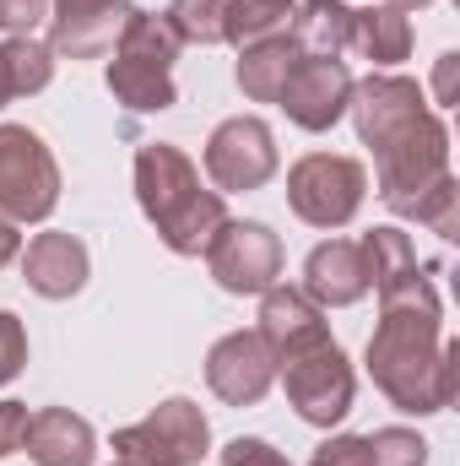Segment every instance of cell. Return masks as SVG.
Listing matches in <instances>:
<instances>
[{"label": "cell", "instance_id": "obj_34", "mask_svg": "<svg viewBox=\"0 0 460 466\" xmlns=\"http://www.w3.org/2000/svg\"><path fill=\"white\" fill-rule=\"evenodd\" d=\"M5 104H11V93H5V82H0V109H5Z\"/></svg>", "mask_w": 460, "mask_h": 466}, {"label": "cell", "instance_id": "obj_12", "mask_svg": "<svg viewBox=\"0 0 460 466\" xmlns=\"http://www.w3.org/2000/svg\"><path fill=\"white\" fill-rule=\"evenodd\" d=\"M271 380H276V358H271L260 331H233L206 358V385L228 407H255L271 390Z\"/></svg>", "mask_w": 460, "mask_h": 466}, {"label": "cell", "instance_id": "obj_31", "mask_svg": "<svg viewBox=\"0 0 460 466\" xmlns=\"http://www.w3.org/2000/svg\"><path fill=\"white\" fill-rule=\"evenodd\" d=\"M455 71H460V55H445V60H439V76H434L439 104H455Z\"/></svg>", "mask_w": 460, "mask_h": 466}, {"label": "cell", "instance_id": "obj_24", "mask_svg": "<svg viewBox=\"0 0 460 466\" xmlns=\"http://www.w3.org/2000/svg\"><path fill=\"white\" fill-rule=\"evenodd\" d=\"M228 11L233 0H174L168 22L179 44H228Z\"/></svg>", "mask_w": 460, "mask_h": 466}, {"label": "cell", "instance_id": "obj_18", "mask_svg": "<svg viewBox=\"0 0 460 466\" xmlns=\"http://www.w3.org/2000/svg\"><path fill=\"white\" fill-rule=\"evenodd\" d=\"M363 266H368V288L379 293V304L401 299V293H417L428 277H417V249L401 228H374L363 244Z\"/></svg>", "mask_w": 460, "mask_h": 466}, {"label": "cell", "instance_id": "obj_4", "mask_svg": "<svg viewBox=\"0 0 460 466\" xmlns=\"http://www.w3.org/2000/svg\"><path fill=\"white\" fill-rule=\"evenodd\" d=\"M179 33L168 16H152V11H135L125 22L115 44V66H109V93L130 115H163L174 109V60H179Z\"/></svg>", "mask_w": 460, "mask_h": 466}, {"label": "cell", "instance_id": "obj_11", "mask_svg": "<svg viewBox=\"0 0 460 466\" xmlns=\"http://www.w3.org/2000/svg\"><path fill=\"white\" fill-rule=\"evenodd\" d=\"M276 104L304 130H331L352 104V71L331 55H298V66L287 71Z\"/></svg>", "mask_w": 460, "mask_h": 466}, {"label": "cell", "instance_id": "obj_16", "mask_svg": "<svg viewBox=\"0 0 460 466\" xmlns=\"http://www.w3.org/2000/svg\"><path fill=\"white\" fill-rule=\"evenodd\" d=\"M22 451L38 466H93L98 456V440H93V423L65 412V407H44L27 418V434H22Z\"/></svg>", "mask_w": 460, "mask_h": 466}, {"label": "cell", "instance_id": "obj_35", "mask_svg": "<svg viewBox=\"0 0 460 466\" xmlns=\"http://www.w3.org/2000/svg\"><path fill=\"white\" fill-rule=\"evenodd\" d=\"M119 466H125V461H119Z\"/></svg>", "mask_w": 460, "mask_h": 466}, {"label": "cell", "instance_id": "obj_3", "mask_svg": "<svg viewBox=\"0 0 460 466\" xmlns=\"http://www.w3.org/2000/svg\"><path fill=\"white\" fill-rule=\"evenodd\" d=\"M135 201L174 255H206V244L228 223L223 196L206 190L195 163L168 141H152L135 152Z\"/></svg>", "mask_w": 460, "mask_h": 466}, {"label": "cell", "instance_id": "obj_33", "mask_svg": "<svg viewBox=\"0 0 460 466\" xmlns=\"http://www.w3.org/2000/svg\"><path fill=\"white\" fill-rule=\"evenodd\" d=\"M390 5H401V11H423L428 0H390Z\"/></svg>", "mask_w": 460, "mask_h": 466}, {"label": "cell", "instance_id": "obj_19", "mask_svg": "<svg viewBox=\"0 0 460 466\" xmlns=\"http://www.w3.org/2000/svg\"><path fill=\"white\" fill-rule=\"evenodd\" d=\"M346 49H357V55L374 60V66H395V60H406V55H412V22H406V11L390 5V0L352 11Z\"/></svg>", "mask_w": 460, "mask_h": 466}, {"label": "cell", "instance_id": "obj_14", "mask_svg": "<svg viewBox=\"0 0 460 466\" xmlns=\"http://www.w3.org/2000/svg\"><path fill=\"white\" fill-rule=\"evenodd\" d=\"M260 337H265L271 358L282 363V358L315 348V342H331V326H325V315H320V304L309 293L271 282L265 299H260Z\"/></svg>", "mask_w": 460, "mask_h": 466}, {"label": "cell", "instance_id": "obj_10", "mask_svg": "<svg viewBox=\"0 0 460 466\" xmlns=\"http://www.w3.org/2000/svg\"><path fill=\"white\" fill-rule=\"evenodd\" d=\"M212 277L228 293H265L282 277V238L265 223H223L217 238L206 244Z\"/></svg>", "mask_w": 460, "mask_h": 466}, {"label": "cell", "instance_id": "obj_13", "mask_svg": "<svg viewBox=\"0 0 460 466\" xmlns=\"http://www.w3.org/2000/svg\"><path fill=\"white\" fill-rule=\"evenodd\" d=\"M130 16H135V5H125V0H55L49 38L71 60H98L104 49L119 44Z\"/></svg>", "mask_w": 460, "mask_h": 466}, {"label": "cell", "instance_id": "obj_6", "mask_svg": "<svg viewBox=\"0 0 460 466\" xmlns=\"http://www.w3.org/2000/svg\"><path fill=\"white\" fill-rule=\"evenodd\" d=\"M363 190H368L363 163L336 157V152H309L287 174V201L315 228H346L357 218V207H363Z\"/></svg>", "mask_w": 460, "mask_h": 466}, {"label": "cell", "instance_id": "obj_2", "mask_svg": "<svg viewBox=\"0 0 460 466\" xmlns=\"http://www.w3.org/2000/svg\"><path fill=\"white\" fill-rule=\"evenodd\" d=\"M460 348L445 337V304L434 282L385 304L379 331L368 337V374L401 412H445L455 401Z\"/></svg>", "mask_w": 460, "mask_h": 466}, {"label": "cell", "instance_id": "obj_23", "mask_svg": "<svg viewBox=\"0 0 460 466\" xmlns=\"http://www.w3.org/2000/svg\"><path fill=\"white\" fill-rule=\"evenodd\" d=\"M287 22H293V5H287V0H233V11H228V44L249 49V44H260V38L287 33Z\"/></svg>", "mask_w": 460, "mask_h": 466}, {"label": "cell", "instance_id": "obj_28", "mask_svg": "<svg viewBox=\"0 0 460 466\" xmlns=\"http://www.w3.org/2000/svg\"><path fill=\"white\" fill-rule=\"evenodd\" d=\"M223 466H293L282 451H271L265 440H233L223 451Z\"/></svg>", "mask_w": 460, "mask_h": 466}, {"label": "cell", "instance_id": "obj_8", "mask_svg": "<svg viewBox=\"0 0 460 466\" xmlns=\"http://www.w3.org/2000/svg\"><path fill=\"white\" fill-rule=\"evenodd\" d=\"M276 369H282L287 401L298 407L304 423L331 429V423H342L346 418V407H352V363L342 358L336 342H315V348L282 358Z\"/></svg>", "mask_w": 460, "mask_h": 466}, {"label": "cell", "instance_id": "obj_15", "mask_svg": "<svg viewBox=\"0 0 460 466\" xmlns=\"http://www.w3.org/2000/svg\"><path fill=\"white\" fill-rule=\"evenodd\" d=\"M22 277L38 299H71L87 282V244L71 233H38L22 255Z\"/></svg>", "mask_w": 460, "mask_h": 466}, {"label": "cell", "instance_id": "obj_27", "mask_svg": "<svg viewBox=\"0 0 460 466\" xmlns=\"http://www.w3.org/2000/svg\"><path fill=\"white\" fill-rule=\"evenodd\" d=\"M44 16H49V0H0V27L11 38H27Z\"/></svg>", "mask_w": 460, "mask_h": 466}, {"label": "cell", "instance_id": "obj_9", "mask_svg": "<svg viewBox=\"0 0 460 466\" xmlns=\"http://www.w3.org/2000/svg\"><path fill=\"white\" fill-rule=\"evenodd\" d=\"M206 174L223 190H260L271 174H276V141H271V125L265 119H223L206 141Z\"/></svg>", "mask_w": 460, "mask_h": 466}, {"label": "cell", "instance_id": "obj_32", "mask_svg": "<svg viewBox=\"0 0 460 466\" xmlns=\"http://www.w3.org/2000/svg\"><path fill=\"white\" fill-rule=\"evenodd\" d=\"M16 244H22V238H16V223H5V218H0V266L16 255Z\"/></svg>", "mask_w": 460, "mask_h": 466}, {"label": "cell", "instance_id": "obj_17", "mask_svg": "<svg viewBox=\"0 0 460 466\" xmlns=\"http://www.w3.org/2000/svg\"><path fill=\"white\" fill-rule=\"evenodd\" d=\"M304 293H309L320 309L357 304V299L368 293V266H363V249H357V244H346V238L320 244V249L304 260Z\"/></svg>", "mask_w": 460, "mask_h": 466}, {"label": "cell", "instance_id": "obj_26", "mask_svg": "<svg viewBox=\"0 0 460 466\" xmlns=\"http://www.w3.org/2000/svg\"><path fill=\"white\" fill-rule=\"evenodd\" d=\"M22 363H27V331L16 315L0 309V385H11L22 374Z\"/></svg>", "mask_w": 460, "mask_h": 466}, {"label": "cell", "instance_id": "obj_20", "mask_svg": "<svg viewBox=\"0 0 460 466\" xmlns=\"http://www.w3.org/2000/svg\"><path fill=\"white\" fill-rule=\"evenodd\" d=\"M298 55H304V49L293 44V33H276V38L249 44L244 60H238V87H244L255 104H276V93H282L287 71L298 66Z\"/></svg>", "mask_w": 460, "mask_h": 466}, {"label": "cell", "instance_id": "obj_29", "mask_svg": "<svg viewBox=\"0 0 460 466\" xmlns=\"http://www.w3.org/2000/svg\"><path fill=\"white\" fill-rule=\"evenodd\" d=\"M309 466H368V451H363V434H346V440H331L315 451Z\"/></svg>", "mask_w": 460, "mask_h": 466}, {"label": "cell", "instance_id": "obj_30", "mask_svg": "<svg viewBox=\"0 0 460 466\" xmlns=\"http://www.w3.org/2000/svg\"><path fill=\"white\" fill-rule=\"evenodd\" d=\"M22 434H27V407L22 401H0V456L22 451Z\"/></svg>", "mask_w": 460, "mask_h": 466}, {"label": "cell", "instance_id": "obj_1", "mask_svg": "<svg viewBox=\"0 0 460 466\" xmlns=\"http://www.w3.org/2000/svg\"><path fill=\"white\" fill-rule=\"evenodd\" d=\"M346 109L357 115V136L374 147L385 207L395 218H406L412 201L450 174V130H445V119L428 109L423 87L406 82V76L352 82Z\"/></svg>", "mask_w": 460, "mask_h": 466}, {"label": "cell", "instance_id": "obj_7", "mask_svg": "<svg viewBox=\"0 0 460 466\" xmlns=\"http://www.w3.org/2000/svg\"><path fill=\"white\" fill-rule=\"evenodd\" d=\"M206 440H212V429H206L201 407L185 401V396H174V401H163L152 418L119 429L115 456L125 466H195L206 456Z\"/></svg>", "mask_w": 460, "mask_h": 466}, {"label": "cell", "instance_id": "obj_22", "mask_svg": "<svg viewBox=\"0 0 460 466\" xmlns=\"http://www.w3.org/2000/svg\"><path fill=\"white\" fill-rule=\"evenodd\" d=\"M55 76V49L38 44L33 33L27 38H5L0 44V82L11 98H27V93H44Z\"/></svg>", "mask_w": 460, "mask_h": 466}, {"label": "cell", "instance_id": "obj_21", "mask_svg": "<svg viewBox=\"0 0 460 466\" xmlns=\"http://www.w3.org/2000/svg\"><path fill=\"white\" fill-rule=\"evenodd\" d=\"M346 33H352V11L342 0H298L293 5V44L304 55H342Z\"/></svg>", "mask_w": 460, "mask_h": 466}, {"label": "cell", "instance_id": "obj_25", "mask_svg": "<svg viewBox=\"0 0 460 466\" xmlns=\"http://www.w3.org/2000/svg\"><path fill=\"white\" fill-rule=\"evenodd\" d=\"M363 451H368V466H423L428 461V445H423L412 429H379V434H363Z\"/></svg>", "mask_w": 460, "mask_h": 466}, {"label": "cell", "instance_id": "obj_5", "mask_svg": "<svg viewBox=\"0 0 460 466\" xmlns=\"http://www.w3.org/2000/svg\"><path fill=\"white\" fill-rule=\"evenodd\" d=\"M60 201V168L27 125H0V218L44 223Z\"/></svg>", "mask_w": 460, "mask_h": 466}]
</instances>
